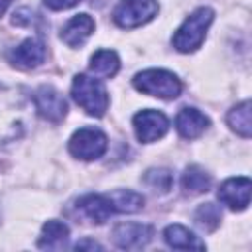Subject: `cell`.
<instances>
[{"instance_id": "cell-11", "label": "cell", "mask_w": 252, "mask_h": 252, "mask_svg": "<svg viewBox=\"0 0 252 252\" xmlns=\"http://www.w3.org/2000/svg\"><path fill=\"white\" fill-rule=\"evenodd\" d=\"M45 61V45L37 37H28L10 51V63L18 69H33Z\"/></svg>"}, {"instance_id": "cell-22", "label": "cell", "mask_w": 252, "mask_h": 252, "mask_svg": "<svg viewBox=\"0 0 252 252\" xmlns=\"http://www.w3.org/2000/svg\"><path fill=\"white\" fill-rule=\"evenodd\" d=\"M144 183L156 193H167L171 189V185H173V175H171L169 169H163V167L148 169L144 173Z\"/></svg>"}, {"instance_id": "cell-20", "label": "cell", "mask_w": 252, "mask_h": 252, "mask_svg": "<svg viewBox=\"0 0 252 252\" xmlns=\"http://www.w3.org/2000/svg\"><path fill=\"white\" fill-rule=\"evenodd\" d=\"M181 185L185 189V193L189 195H201L207 193L211 187V177L205 169H201L199 165H189L181 177Z\"/></svg>"}, {"instance_id": "cell-18", "label": "cell", "mask_w": 252, "mask_h": 252, "mask_svg": "<svg viewBox=\"0 0 252 252\" xmlns=\"http://www.w3.org/2000/svg\"><path fill=\"white\" fill-rule=\"evenodd\" d=\"M114 207V213H136L144 207V197L130 189H114L106 195Z\"/></svg>"}, {"instance_id": "cell-15", "label": "cell", "mask_w": 252, "mask_h": 252, "mask_svg": "<svg viewBox=\"0 0 252 252\" xmlns=\"http://www.w3.org/2000/svg\"><path fill=\"white\" fill-rule=\"evenodd\" d=\"M163 240L167 242V246L179 250H205V242L181 224H169L163 230Z\"/></svg>"}, {"instance_id": "cell-17", "label": "cell", "mask_w": 252, "mask_h": 252, "mask_svg": "<svg viewBox=\"0 0 252 252\" xmlns=\"http://www.w3.org/2000/svg\"><path fill=\"white\" fill-rule=\"evenodd\" d=\"M91 71L96 77H114L120 69V59L112 49H98L91 57Z\"/></svg>"}, {"instance_id": "cell-21", "label": "cell", "mask_w": 252, "mask_h": 252, "mask_svg": "<svg viewBox=\"0 0 252 252\" xmlns=\"http://www.w3.org/2000/svg\"><path fill=\"white\" fill-rule=\"evenodd\" d=\"M220 219H222V213H220L219 205H215V203L199 205V209L195 211V222L205 232H213L220 224Z\"/></svg>"}, {"instance_id": "cell-14", "label": "cell", "mask_w": 252, "mask_h": 252, "mask_svg": "<svg viewBox=\"0 0 252 252\" xmlns=\"http://www.w3.org/2000/svg\"><path fill=\"white\" fill-rule=\"evenodd\" d=\"M77 209L83 213V217H87L89 220H93L96 224L104 222L114 213L110 199L106 195H96V193H89V195L81 197L77 201Z\"/></svg>"}, {"instance_id": "cell-25", "label": "cell", "mask_w": 252, "mask_h": 252, "mask_svg": "<svg viewBox=\"0 0 252 252\" xmlns=\"http://www.w3.org/2000/svg\"><path fill=\"white\" fill-rule=\"evenodd\" d=\"M10 4H12V0H0V16H4V12L8 10Z\"/></svg>"}, {"instance_id": "cell-6", "label": "cell", "mask_w": 252, "mask_h": 252, "mask_svg": "<svg viewBox=\"0 0 252 252\" xmlns=\"http://www.w3.org/2000/svg\"><path fill=\"white\" fill-rule=\"evenodd\" d=\"M108 148V138L98 128H79L69 140V152L79 159H98Z\"/></svg>"}, {"instance_id": "cell-13", "label": "cell", "mask_w": 252, "mask_h": 252, "mask_svg": "<svg viewBox=\"0 0 252 252\" xmlns=\"http://www.w3.org/2000/svg\"><path fill=\"white\" fill-rule=\"evenodd\" d=\"M94 30V20L89 14H77L73 16L61 30V39L63 43H67L69 47H81L89 35Z\"/></svg>"}, {"instance_id": "cell-12", "label": "cell", "mask_w": 252, "mask_h": 252, "mask_svg": "<svg viewBox=\"0 0 252 252\" xmlns=\"http://www.w3.org/2000/svg\"><path fill=\"white\" fill-rule=\"evenodd\" d=\"M211 120L197 108H181L175 116V128L179 132L181 138L185 140H193V138H199L207 128H209Z\"/></svg>"}, {"instance_id": "cell-10", "label": "cell", "mask_w": 252, "mask_h": 252, "mask_svg": "<svg viewBox=\"0 0 252 252\" xmlns=\"http://www.w3.org/2000/svg\"><path fill=\"white\" fill-rule=\"evenodd\" d=\"M250 179L248 177H230L219 189V199L232 211H244L250 205Z\"/></svg>"}, {"instance_id": "cell-2", "label": "cell", "mask_w": 252, "mask_h": 252, "mask_svg": "<svg viewBox=\"0 0 252 252\" xmlns=\"http://www.w3.org/2000/svg\"><path fill=\"white\" fill-rule=\"evenodd\" d=\"M215 18V12L211 8H197L195 12H191L185 22L177 28V32L173 33L171 37V43L177 51L181 53H193L201 47L203 39H205V33L211 26Z\"/></svg>"}, {"instance_id": "cell-8", "label": "cell", "mask_w": 252, "mask_h": 252, "mask_svg": "<svg viewBox=\"0 0 252 252\" xmlns=\"http://www.w3.org/2000/svg\"><path fill=\"white\" fill-rule=\"evenodd\" d=\"M33 104H35V110L39 112V116L49 122H59L67 114V100L51 85H41L33 93Z\"/></svg>"}, {"instance_id": "cell-19", "label": "cell", "mask_w": 252, "mask_h": 252, "mask_svg": "<svg viewBox=\"0 0 252 252\" xmlns=\"http://www.w3.org/2000/svg\"><path fill=\"white\" fill-rule=\"evenodd\" d=\"M228 126L240 134L242 138H250L252 134V124H250V100H242L236 106H232L226 114Z\"/></svg>"}, {"instance_id": "cell-23", "label": "cell", "mask_w": 252, "mask_h": 252, "mask_svg": "<svg viewBox=\"0 0 252 252\" xmlns=\"http://www.w3.org/2000/svg\"><path fill=\"white\" fill-rule=\"evenodd\" d=\"M47 8L51 10H67V8H73L77 6L81 0H43Z\"/></svg>"}, {"instance_id": "cell-5", "label": "cell", "mask_w": 252, "mask_h": 252, "mask_svg": "<svg viewBox=\"0 0 252 252\" xmlns=\"http://www.w3.org/2000/svg\"><path fill=\"white\" fill-rule=\"evenodd\" d=\"M158 14L156 0H120L112 12V20L120 28H138Z\"/></svg>"}, {"instance_id": "cell-9", "label": "cell", "mask_w": 252, "mask_h": 252, "mask_svg": "<svg viewBox=\"0 0 252 252\" xmlns=\"http://www.w3.org/2000/svg\"><path fill=\"white\" fill-rule=\"evenodd\" d=\"M154 228L142 222H120L112 228V242L122 250L144 248L152 240Z\"/></svg>"}, {"instance_id": "cell-3", "label": "cell", "mask_w": 252, "mask_h": 252, "mask_svg": "<svg viewBox=\"0 0 252 252\" xmlns=\"http://www.w3.org/2000/svg\"><path fill=\"white\" fill-rule=\"evenodd\" d=\"M71 94L75 102L91 116L100 118L108 108V93L104 85L89 75H77L71 85Z\"/></svg>"}, {"instance_id": "cell-24", "label": "cell", "mask_w": 252, "mask_h": 252, "mask_svg": "<svg viewBox=\"0 0 252 252\" xmlns=\"http://www.w3.org/2000/svg\"><path fill=\"white\" fill-rule=\"evenodd\" d=\"M75 250H102V246L91 238H85V240H79L75 244Z\"/></svg>"}, {"instance_id": "cell-7", "label": "cell", "mask_w": 252, "mask_h": 252, "mask_svg": "<svg viewBox=\"0 0 252 252\" xmlns=\"http://www.w3.org/2000/svg\"><path fill=\"white\" fill-rule=\"evenodd\" d=\"M132 124H134V132H136L138 140L144 142V144H150V142L159 140L161 136H165V132H167V128H169L167 116H165L163 112L152 110V108L140 110V112L134 116Z\"/></svg>"}, {"instance_id": "cell-1", "label": "cell", "mask_w": 252, "mask_h": 252, "mask_svg": "<svg viewBox=\"0 0 252 252\" xmlns=\"http://www.w3.org/2000/svg\"><path fill=\"white\" fill-rule=\"evenodd\" d=\"M26 98L8 87H0V144L18 140L24 134Z\"/></svg>"}, {"instance_id": "cell-16", "label": "cell", "mask_w": 252, "mask_h": 252, "mask_svg": "<svg viewBox=\"0 0 252 252\" xmlns=\"http://www.w3.org/2000/svg\"><path fill=\"white\" fill-rule=\"evenodd\" d=\"M67 240H69V226L61 220H47L41 228L37 246L47 250H61L67 246Z\"/></svg>"}, {"instance_id": "cell-4", "label": "cell", "mask_w": 252, "mask_h": 252, "mask_svg": "<svg viewBox=\"0 0 252 252\" xmlns=\"http://www.w3.org/2000/svg\"><path fill=\"white\" fill-rule=\"evenodd\" d=\"M132 83L140 93L165 100L177 98L181 94V81L171 71L165 69H146L138 73Z\"/></svg>"}]
</instances>
